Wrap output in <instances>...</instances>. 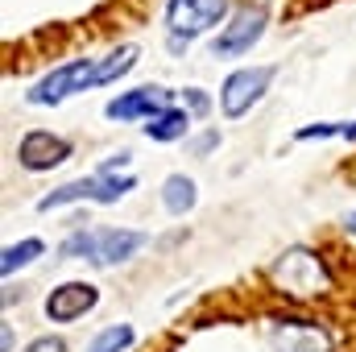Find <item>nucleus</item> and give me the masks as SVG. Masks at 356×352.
<instances>
[{"mask_svg": "<svg viewBox=\"0 0 356 352\" xmlns=\"http://www.w3.org/2000/svg\"><path fill=\"white\" fill-rule=\"evenodd\" d=\"M344 137H348V141H356V120H353V125H344Z\"/></svg>", "mask_w": 356, "mask_h": 352, "instance_id": "nucleus-25", "label": "nucleus"}, {"mask_svg": "<svg viewBox=\"0 0 356 352\" xmlns=\"http://www.w3.org/2000/svg\"><path fill=\"white\" fill-rule=\"evenodd\" d=\"M25 352H67V344H63V336H38L25 344Z\"/></svg>", "mask_w": 356, "mask_h": 352, "instance_id": "nucleus-20", "label": "nucleus"}, {"mask_svg": "<svg viewBox=\"0 0 356 352\" xmlns=\"http://www.w3.org/2000/svg\"><path fill=\"white\" fill-rule=\"evenodd\" d=\"M182 108L191 112V116H207V108H211V95L203 88H182Z\"/></svg>", "mask_w": 356, "mask_h": 352, "instance_id": "nucleus-17", "label": "nucleus"}, {"mask_svg": "<svg viewBox=\"0 0 356 352\" xmlns=\"http://www.w3.org/2000/svg\"><path fill=\"white\" fill-rule=\"evenodd\" d=\"M269 349L273 352H332V336L319 319L302 315H269Z\"/></svg>", "mask_w": 356, "mask_h": 352, "instance_id": "nucleus-7", "label": "nucleus"}, {"mask_svg": "<svg viewBox=\"0 0 356 352\" xmlns=\"http://www.w3.org/2000/svg\"><path fill=\"white\" fill-rule=\"evenodd\" d=\"M273 75H277V67H241V71H232V75L224 79V88H220V108H224V116H228V120L249 116V112L266 99Z\"/></svg>", "mask_w": 356, "mask_h": 352, "instance_id": "nucleus-5", "label": "nucleus"}, {"mask_svg": "<svg viewBox=\"0 0 356 352\" xmlns=\"http://www.w3.org/2000/svg\"><path fill=\"white\" fill-rule=\"evenodd\" d=\"M71 158V141L58 137V133H46V129H33L21 137L17 145V166L29 170V175H42V170H54Z\"/></svg>", "mask_w": 356, "mask_h": 352, "instance_id": "nucleus-9", "label": "nucleus"}, {"mask_svg": "<svg viewBox=\"0 0 356 352\" xmlns=\"http://www.w3.org/2000/svg\"><path fill=\"white\" fill-rule=\"evenodd\" d=\"M42 253H46V245H42L38 237H25V241H17V245H8V249H4V257H0V273H4V278H13L17 269H25V265L38 262Z\"/></svg>", "mask_w": 356, "mask_h": 352, "instance_id": "nucleus-15", "label": "nucleus"}, {"mask_svg": "<svg viewBox=\"0 0 356 352\" xmlns=\"http://www.w3.org/2000/svg\"><path fill=\"white\" fill-rule=\"evenodd\" d=\"M99 303V286L91 282H63L46 294V319L50 323H75Z\"/></svg>", "mask_w": 356, "mask_h": 352, "instance_id": "nucleus-10", "label": "nucleus"}, {"mask_svg": "<svg viewBox=\"0 0 356 352\" xmlns=\"http://www.w3.org/2000/svg\"><path fill=\"white\" fill-rule=\"evenodd\" d=\"M344 232H348V237H356V211H348V216H344Z\"/></svg>", "mask_w": 356, "mask_h": 352, "instance_id": "nucleus-24", "label": "nucleus"}, {"mask_svg": "<svg viewBox=\"0 0 356 352\" xmlns=\"http://www.w3.org/2000/svg\"><path fill=\"white\" fill-rule=\"evenodd\" d=\"M166 50H170V54H186V42H182V38H166Z\"/></svg>", "mask_w": 356, "mask_h": 352, "instance_id": "nucleus-22", "label": "nucleus"}, {"mask_svg": "<svg viewBox=\"0 0 356 352\" xmlns=\"http://www.w3.org/2000/svg\"><path fill=\"white\" fill-rule=\"evenodd\" d=\"M170 95H175V91H166V88L120 91L116 99L104 104V116H108V120H120V125H129V120H149V116H158L162 108H170Z\"/></svg>", "mask_w": 356, "mask_h": 352, "instance_id": "nucleus-11", "label": "nucleus"}, {"mask_svg": "<svg viewBox=\"0 0 356 352\" xmlns=\"http://www.w3.org/2000/svg\"><path fill=\"white\" fill-rule=\"evenodd\" d=\"M133 344H137V332L129 323H108L83 352H129Z\"/></svg>", "mask_w": 356, "mask_h": 352, "instance_id": "nucleus-16", "label": "nucleus"}, {"mask_svg": "<svg viewBox=\"0 0 356 352\" xmlns=\"http://www.w3.org/2000/svg\"><path fill=\"white\" fill-rule=\"evenodd\" d=\"M195 199H199V191H195V178L170 175L166 182H162V203H166V211H170V216H186V211L195 207Z\"/></svg>", "mask_w": 356, "mask_h": 352, "instance_id": "nucleus-14", "label": "nucleus"}, {"mask_svg": "<svg viewBox=\"0 0 356 352\" xmlns=\"http://www.w3.org/2000/svg\"><path fill=\"white\" fill-rule=\"evenodd\" d=\"M141 129H145V137H149V141H162V145H170V141H182V137L191 133V112L170 104V108H162L158 116H149Z\"/></svg>", "mask_w": 356, "mask_h": 352, "instance_id": "nucleus-12", "label": "nucleus"}, {"mask_svg": "<svg viewBox=\"0 0 356 352\" xmlns=\"http://www.w3.org/2000/svg\"><path fill=\"white\" fill-rule=\"evenodd\" d=\"M269 282L277 286V294H290V298H323V294H332V269L307 245H290L286 253H277L273 265H269Z\"/></svg>", "mask_w": 356, "mask_h": 352, "instance_id": "nucleus-2", "label": "nucleus"}, {"mask_svg": "<svg viewBox=\"0 0 356 352\" xmlns=\"http://www.w3.org/2000/svg\"><path fill=\"white\" fill-rule=\"evenodd\" d=\"M266 8L261 4H245V8H236L232 13V21L211 38V58H241V54H249L261 38H266Z\"/></svg>", "mask_w": 356, "mask_h": 352, "instance_id": "nucleus-6", "label": "nucleus"}, {"mask_svg": "<svg viewBox=\"0 0 356 352\" xmlns=\"http://www.w3.org/2000/svg\"><path fill=\"white\" fill-rule=\"evenodd\" d=\"M228 17V0H166V29L170 38H203Z\"/></svg>", "mask_w": 356, "mask_h": 352, "instance_id": "nucleus-8", "label": "nucleus"}, {"mask_svg": "<svg viewBox=\"0 0 356 352\" xmlns=\"http://www.w3.org/2000/svg\"><path fill=\"white\" fill-rule=\"evenodd\" d=\"M133 186H137L133 175H88V178H75V182L54 186L50 195H42L38 199V211H54V207H67V203H116Z\"/></svg>", "mask_w": 356, "mask_h": 352, "instance_id": "nucleus-3", "label": "nucleus"}, {"mask_svg": "<svg viewBox=\"0 0 356 352\" xmlns=\"http://www.w3.org/2000/svg\"><path fill=\"white\" fill-rule=\"evenodd\" d=\"M145 245H149V232H137V228H75L58 245V257L63 262H88L95 269H108V265L133 262Z\"/></svg>", "mask_w": 356, "mask_h": 352, "instance_id": "nucleus-1", "label": "nucleus"}, {"mask_svg": "<svg viewBox=\"0 0 356 352\" xmlns=\"http://www.w3.org/2000/svg\"><path fill=\"white\" fill-rule=\"evenodd\" d=\"M0 349L13 352V328H8V323H4V332H0Z\"/></svg>", "mask_w": 356, "mask_h": 352, "instance_id": "nucleus-23", "label": "nucleus"}, {"mask_svg": "<svg viewBox=\"0 0 356 352\" xmlns=\"http://www.w3.org/2000/svg\"><path fill=\"white\" fill-rule=\"evenodd\" d=\"M211 150H220V133H216V129H207V133H199V137L191 141V154H195V158H207Z\"/></svg>", "mask_w": 356, "mask_h": 352, "instance_id": "nucleus-19", "label": "nucleus"}, {"mask_svg": "<svg viewBox=\"0 0 356 352\" xmlns=\"http://www.w3.org/2000/svg\"><path fill=\"white\" fill-rule=\"evenodd\" d=\"M95 71H99V58H71V63L54 67L50 75H42V79L29 88L25 99L38 104V108H46V104H63V99H71L75 91L95 88Z\"/></svg>", "mask_w": 356, "mask_h": 352, "instance_id": "nucleus-4", "label": "nucleus"}, {"mask_svg": "<svg viewBox=\"0 0 356 352\" xmlns=\"http://www.w3.org/2000/svg\"><path fill=\"white\" fill-rule=\"evenodd\" d=\"M298 141H319V137H344V125H307L294 133Z\"/></svg>", "mask_w": 356, "mask_h": 352, "instance_id": "nucleus-18", "label": "nucleus"}, {"mask_svg": "<svg viewBox=\"0 0 356 352\" xmlns=\"http://www.w3.org/2000/svg\"><path fill=\"white\" fill-rule=\"evenodd\" d=\"M137 58H141V50H137V46H116L112 54H104V58H99V71H95V88L116 83L120 75H129V71L137 67Z\"/></svg>", "mask_w": 356, "mask_h": 352, "instance_id": "nucleus-13", "label": "nucleus"}, {"mask_svg": "<svg viewBox=\"0 0 356 352\" xmlns=\"http://www.w3.org/2000/svg\"><path fill=\"white\" fill-rule=\"evenodd\" d=\"M129 162H133V154H129V150H120V154H112V158H104V166H99V175H116V170H129Z\"/></svg>", "mask_w": 356, "mask_h": 352, "instance_id": "nucleus-21", "label": "nucleus"}]
</instances>
